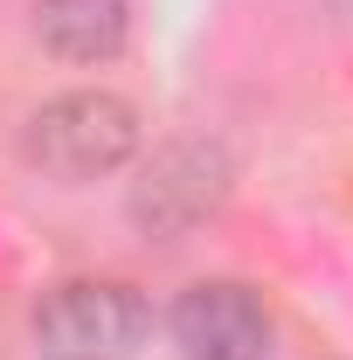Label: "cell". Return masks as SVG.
I'll return each instance as SVG.
<instances>
[{
  "label": "cell",
  "mask_w": 353,
  "mask_h": 360,
  "mask_svg": "<svg viewBox=\"0 0 353 360\" xmlns=\"http://www.w3.org/2000/svg\"><path fill=\"white\" fill-rule=\"evenodd\" d=\"M21 153L28 167H42L63 187H84L97 174H118L139 153V111L118 90H63L28 111L21 125Z\"/></svg>",
  "instance_id": "7a4b0ae2"
},
{
  "label": "cell",
  "mask_w": 353,
  "mask_h": 360,
  "mask_svg": "<svg viewBox=\"0 0 353 360\" xmlns=\"http://www.w3.org/2000/svg\"><path fill=\"white\" fill-rule=\"evenodd\" d=\"M229 180H236V160H229L222 139H174L132 180V222L160 243H174L229 201Z\"/></svg>",
  "instance_id": "3957f363"
},
{
  "label": "cell",
  "mask_w": 353,
  "mask_h": 360,
  "mask_svg": "<svg viewBox=\"0 0 353 360\" xmlns=\"http://www.w3.org/2000/svg\"><path fill=\"white\" fill-rule=\"evenodd\" d=\"M340 7H347V14H353V0H340Z\"/></svg>",
  "instance_id": "8992f818"
},
{
  "label": "cell",
  "mask_w": 353,
  "mask_h": 360,
  "mask_svg": "<svg viewBox=\"0 0 353 360\" xmlns=\"http://www.w3.org/2000/svg\"><path fill=\"white\" fill-rule=\"evenodd\" d=\"M42 360H132L153 340V298L125 277H63L28 312Z\"/></svg>",
  "instance_id": "6da1fadb"
},
{
  "label": "cell",
  "mask_w": 353,
  "mask_h": 360,
  "mask_svg": "<svg viewBox=\"0 0 353 360\" xmlns=\"http://www.w3.org/2000/svg\"><path fill=\"white\" fill-rule=\"evenodd\" d=\"M180 360H270L277 347V319L243 277H201L187 284L167 312Z\"/></svg>",
  "instance_id": "277c9868"
},
{
  "label": "cell",
  "mask_w": 353,
  "mask_h": 360,
  "mask_svg": "<svg viewBox=\"0 0 353 360\" xmlns=\"http://www.w3.org/2000/svg\"><path fill=\"white\" fill-rule=\"evenodd\" d=\"M35 35L63 63H118L132 42V0H35Z\"/></svg>",
  "instance_id": "5b68a950"
}]
</instances>
